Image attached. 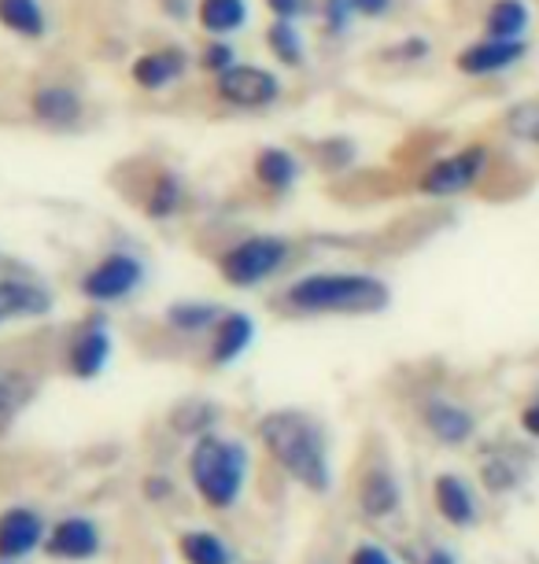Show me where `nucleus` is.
Instances as JSON below:
<instances>
[{
    "label": "nucleus",
    "mask_w": 539,
    "mask_h": 564,
    "mask_svg": "<svg viewBox=\"0 0 539 564\" xmlns=\"http://www.w3.org/2000/svg\"><path fill=\"white\" fill-rule=\"evenodd\" d=\"M211 97L229 111H270L284 97V82L273 67L240 59L218 78H211Z\"/></svg>",
    "instance_id": "423d86ee"
},
{
    "label": "nucleus",
    "mask_w": 539,
    "mask_h": 564,
    "mask_svg": "<svg viewBox=\"0 0 539 564\" xmlns=\"http://www.w3.org/2000/svg\"><path fill=\"white\" fill-rule=\"evenodd\" d=\"M188 204V185L174 166H152L141 188V210L148 221H174Z\"/></svg>",
    "instance_id": "4468645a"
},
{
    "label": "nucleus",
    "mask_w": 539,
    "mask_h": 564,
    "mask_svg": "<svg viewBox=\"0 0 539 564\" xmlns=\"http://www.w3.org/2000/svg\"><path fill=\"white\" fill-rule=\"evenodd\" d=\"M100 550V531L86 517H67L52 528L48 535V553L60 561H89Z\"/></svg>",
    "instance_id": "aec40b11"
},
{
    "label": "nucleus",
    "mask_w": 539,
    "mask_h": 564,
    "mask_svg": "<svg viewBox=\"0 0 539 564\" xmlns=\"http://www.w3.org/2000/svg\"><path fill=\"white\" fill-rule=\"evenodd\" d=\"M226 314L218 303L211 300H182V303H171L163 311V322L182 336H211V328L218 325V317Z\"/></svg>",
    "instance_id": "393cba45"
},
{
    "label": "nucleus",
    "mask_w": 539,
    "mask_h": 564,
    "mask_svg": "<svg viewBox=\"0 0 539 564\" xmlns=\"http://www.w3.org/2000/svg\"><path fill=\"white\" fill-rule=\"evenodd\" d=\"M188 70H193V56L182 45L144 48L130 59V82L141 93H166L171 85L185 82Z\"/></svg>",
    "instance_id": "9b49d317"
},
{
    "label": "nucleus",
    "mask_w": 539,
    "mask_h": 564,
    "mask_svg": "<svg viewBox=\"0 0 539 564\" xmlns=\"http://www.w3.org/2000/svg\"><path fill=\"white\" fill-rule=\"evenodd\" d=\"M292 259V240L281 232H248L234 243H226L218 254V276L229 289H259L273 281Z\"/></svg>",
    "instance_id": "39448f33"
},
{
    "label": "nucleus",
    "mask_w": 539,
    "mask_h": 564,
    "mask_svg": "<svg viewBox=\"0 0 539 564\" xmlns=\"http://www.w3.org/2000/svg\"><path fill=\"white\" fill-rule=\"evenodd\" d=\"M196 26L207 37H234L248 26V0H196Z\"/></svg>",
    "instance_id": "412c9836"
},
{
    "label": "nucleus",
    "mask_w": 539,
    "mask_h": 564,
    "mask_svg": "<svg viewBox=\"0 0 539 564\" xmlns=\"http://www.w3.org/2000/svg\"><path fill=\"white\" fill-rule=\"evenodd\" d=\"M160 12L174 23H185L188 15H196V0H160Z\"/></svg>",
    "instance_id": "e433bc0d"
},
{
    "label": "nucleus",
    "mask_w": 539,
    "mask_h": 564,
    "mask_svg": "<svg viewBox=\"0 0 539 564\" xmlns=\"http://www.w3.org/2000/svg\"><path fill=\"white\" fill-rule=\"evenodd\" d=\"M45 539V520H41L34 509H8L0 513V557L4 561H19L26 553H34Z\"/></svg>",
    "instance_id": "a211bd4d"
},
{
    "label": "nucleus",
    "mask_w": 539,
    "mask_h": 564,
    "mask_svg": "<svg viewBox=\"0 0 539 564\" xmlns=\"http://www.w3.org/2000/svg\"><path fill=\"white\" fill-rule=\"evenodd\" d=\"M300 174H303V159L284 144H262L251 155V181L267 196H289L300 185Z\"/></svg>",
    "instance_id": "2eb2a0df"
},
{
    "label": "nucleus",
    "mask_w": 539,
    "mask_h": 564,
    "mask_svg": "<svg viewBox=\"0 0 539 564\" xmlns=\"http://www.w3.org/2000/svg\"><path fill=\"white\" fill-rule=\"evenodd\" d=\"M215 421H218V410L204 399H188L171 413V429H177L182 435H193V440L215 429Z\"/></svg>",
    "instance_id": "c756f323"
},
{
    "label": "nucleus",
    "mask_w": 539,
    "mask_h": 564,
    "mask_svg": "<svg viewBox=\"0 0 539 564\" xmlns=\"http://www.w3.org/2000/svg\"><path fill=\"white\" fill-rule=\"evenodd\" d=\"M429 56H432V37L425 34H407L380 52V59L396 63V67H418V63H425Z\"/></svg>",
    "instance_id": "2f4dec72"
},
{
    "label": "nucleus",
    "mask_w": 539,
    "mask_h": 564,
    "mask_svg": "<svg viewBox=\"0 0 539 564\" xmlns=\"http://www.w3.org/2000/svg\"><path fill=\"white\" fill-rule=\"evenodd\" d=\"M0 26L19 41H45L48 8L41 0H0Z\"/></svg>",
    "instance_id": "4be33fe9"
},
{
    "label": "nucleus",
    "mask_w": 539,
    "mask_h": 564,
    "mask_svg": "<svg viewBox=\"0 0 539 564\" xmlns=\"http://www.w3.org/2000/svg\"><path fill=\"white\" fill-rule=\"evenodd\" d=\"M52 289L37 276H0V328L12 322H34V317L52 314Z\"/></svg>",
    "instance_id": "f8f14e48"
},
{
    "label": "nucleus",
    "mask_w": 539,
    "mask_h": 564,
    "mask_svg": "<svg viewBox=\"0 0 539 564\" xmlns=\"http://www.w3.org/2000/svg\"><path fill=\"white\" fill-rule=\"evenodd\" d=\"M517 424H521V432H525V435H532V440H539V395L525 402Z\"/></svg>",
    "instance_id": "4c0bfd02"
},
{
    "label": "nucleus",
    "mask_w": 539,
    "mask_h": 564,
    "mask_svg": "<svg viewBox=\"0 0 539 564\" xmlns=\"http://www.w3.org/2000/svg\"><path fill=\"white\" fill-rule=\"evenodd\" d=\"M358 19H366V23H380V19H388L396 12V0H352Z\"/></svg>",
    "instance_id": "c9c22d12"
},
{
    "label": "nucleus",
    "mask_w": 539,
    "mask_h": 564,
    "mask_svg": "<svg viewBox=\"0 0 539 564\" xmlns=\"http://www.w3.org/2000/svg\"><path fill=\"white\" fill-rule=\"evenodd\" d=\"M481 476H484V484H488L492 491H510V487H517V465L506 454H488V457H484V462H481Z\"/></svg>",
    "instance_id": "72a5a7b5"
},
{
    "label": "nucleus",
    "mask_w": 539,
    "mask_h": 564,
    "mask_svg": "<svg viewBox=\"0 0 539 564\" xmlns=\"http://www.w3.org/2000/svg\"><path fill=\"white\" fill-rule=\"evenodd\" d=\"M528 56H532V37L506 41V37L481 34L454 52V70L470 82H495V78L514 74Z\"/></svg>",
    "instance_id": "6e6552de"
},
{
    "label": "nucleus",
    "mask_w": 539,
    "mask_h": 564,
    "mask_svg": "<svg viewBox=\"0 0 539 564\" xmlns=\"http://www.w3.org/2000/svg\"><path fill=\"white\" fill-rule=\"evenodd\" d=\"M267 4L270 19H289V23H303V19L314 15V0H262Z\"/></svg>",
    "instance_id": "f704fd0d"
},
{
    "label": "nucleus",
    "mask_w": 539,
    "mask_h": 564,
    "mask_svg": "<svg viewBox=\"0 0 539 564\" xmlns=\"http://www.w3.org/2000/svg\"><path fill=\"white\" fill-rule=\"evenodd\" d=\"M111 347H115V339H111L108 317H104V314H89L86 322L74 328L71 344H67V369H71V377H78V380L100 377V372L108 369V361H111Z\"/></svg>",
    "instance_id": "9d476101"
},
{
    "label": "nucleus",
    "mask_w": 539,
    "mask_h": 564,
    "mask_svg": "<svg viewBox=\"0 0 539 564\" xmlns=\"http://www.w3.org/2000/svg\"><path fill=\"white\" fill-rule=\"evenodd\" d=\"M182 557L188 564H234V553H229V546L215 531H185Z\"/></svg>",
    "instance_id": "cd10ccee"
},
{
    "label": "nucleus",
    "mask_w": 539,
    "mask_h": 564,
    "mask_svg": "<svg viewBox=\"0 0 539 564\" xmlns=\"http://www.w3.org/2000/svg\"><path fill=\"white\" fill-rule=\"evenodd\" d=\"M188 480H193L196 495L211 509H229L240 498V491H245L248 480L245 443L226 440V435L215 432L196 435L193 451H188Z\"/></svg>",
    "instance_id": "7ed1b4c3"
},
{
    "label": "nucleus",
    "mask_w": 539,
    "mask_h": 564,
    "mask_svg": "<svg viewBox=\"0 0 539 564\" xmlns=\"http://www.w3.org/2000/svg\"><path fill=\"white\" fill-rule=\"evenodd\" d=\"M234 63H240V52L229 37H207L196 52V70L207 78H218L222 70H229Z\"/></svg>",
    "instance_id": "7c9ffc66"
},
{
    "label": "nucleus",
    "mask_w": 539,
    "mask_h": 564,
    "mask_svg": "<svg viewBox=\"0 0 539 564\" xmlns=\"http://www.w3.org/2000/svg\"><path fill=\"white\" fill-rule=\"evenodd\" d=\"M355 155H358V148H355V141H347V137H330V141L319 144V163L325 170H333V174H344V170H352Z\"/></svg>",
    "instance_id": "473e14b6"
},
{
    "label": "nucleus",
    "mask_w": 539,
    "mask_h": 564,
    "mask_svg": "<svg viewBox=\"0 0 539 564\" xmlns=\"http://www.w3.org/2000/svg\"><path fill=\"white\" fill-rule=\"evenodd\" d=\"M174 487H171V480L166 476H152V480H144V495L148 498H163V495H171Z\"/></svg>",
    "instance_id": "ea45409f"
},
{
    "label": "nucleus",
    "mask_w": 539,
    "mask_h": 564,
    "mask_svg": "<svg viewBox=\"0 0 539 564\" xmlns=\"http://www.w3.org/2000/svg\"><path fill=\"white\" fill-rule=\"evenodd\" d=\"M421 424H425V432L443 446H466L473 435H477V417H473V410L448 395L425 399V406H421Z\"/></svg>",
    "instance_id": "ddd939ff"
},
{
    "label": "nucleus",
    "mask_w": 539,
    "mask_h": 564,
    "mask_svg": "<svg viewBox=\"0 0 539 564\" xmlns=\"http://www.w3.org/2000/svg\"><path fill=\"white\" fill-rule=\"evenodd\" d=\"M144 276H148L144 262L137 259L133 251L111 248L78 276V292L97 306H115V303L133 300V295L141 292Z\"/></svg>",
    "instance_id": "0eeeda50"
},
{
    "label": "nucleus",
    "mask_w": 539,
    "mask_h": 564,
    "mask_svg": "<svg viewBox=\"0 0 539 564\" xmlns=\"http://www.w3.org/2000/svg\"><path fill=\"white\" fill-rule=\"evenodd\" d=\"M352 564H396V561L388 557V550H380V546H358L352 553Z\"/></svg>",
    "instance_id": "58836bf2"
},
{
    "label": "nucleus",
    "mask_w": 539,
    "mask_h": 564,
    "mask_svg": "<svg viewBox=\"0 0 539 564\" xmlns=\"http://www.w3.org/2000/svg\"><path fill=\"white\" fill-rule=\"evenodd\" d=\"M432 502H436V513L448 520L451 528H473L477 524V495L473 487L454 473L436 476L432 484Z\"/></svg>",
    "instance_id": "6ab92c4d"
},
{
    "label": "nucleus",
    "mask_w": 539,
    "mask_h": 564,
    "mask_svg": "<svg viewBox=\"0 0 539 564\" xmlns=\"http://www.w3.org/2000/svg\"><path fill=\"white\" fill-rule=\"evenodd\" d=\"M532 23H536L532 0H488L481 8V34L488 37H506V41L532 37Z\"/></svg>",
    "instance_id": "f3484780"
},
{
    "label": "nucleus",
    "mask_w": 539,
    "mask_h": 564,
    "mask_svg": "<svg viewBox=\"0 0 539 564\" xmlns=\"http://www.w3.org/2000/svg\"><path fill=\"white\" fill-rule=\"evenodd\" d=\"M262 41H267V52L273 63L284 70H303L306 67V41L300 23H289V19H270L267 30H262Z\"/></svg>",
    "instance_id": "b1692460"
},
{
    "label": "nucleus",
    "mask_w": 539,
    "mask_h": 564,
    "mask_svg": "<svg viewBox=\"0 0 539 564\" xmlns=\"http://www.w3.org/2000/svg\"><path fill=\"white\" fill-rule=\"evenodd\" d=\"M314 15H319V26L322 34L330 41H341L355 30L358 23V12L352 0H319V8H314Z\"/></svg>",
    "instance_id": "c85d7f7f"
},
{
    "label": "nucleus",
    "mask_w": 539,
    "mask_h": 564,
    "mask_svg": "<svg viewBox=\"0 0 539 564\" xmlns=\"http://www.w3.org/2000/svg\"><path fill=\"white\" fill-rule=\"evenodd\" d=\"M26 111H30V119L52 133H71L86 119V100H82V93L67 82H41L30 89Z\"/></svg>",
    "instance_id": "1a4fd4ad"
},
{
    "label": "nucleus",
    "mask_w": 539,
    "mask_h": 564,
    "mask_svg": "<svg viewBox=\"0 0 539 564\" xmlns=\"http://www.w3.org/2000/svg\"><path fill=\"white\" fill-rule=\"evenodd\" d=\"M259 443L262 451L273 457V465L284 468L295 484H303L306 491L325 495L333 487V468H330V446H325L322 424L303 410H270L262 413L259 424Z\"/></svg>",
    "instance_id": "f03ea898"
},
{
    "label": "nucleus",
    "mask_w": 539,
    "mask_h": 564,
    "mask_svg": "<svg viewBox=\"0 0 539 564\" xmlns=\"http://www.w3.org/2000/svg\"><path fill=\"white\" fill-rule=\"evenodd\" d=\"M418 564H459V561H454V553L451 550H443V546H432L429 553H425V557H421Z\"/></svg>",
    "instance_id": "a19ab883"
},
{
    "label": "nucleus",
    "mask_w": 539,
    "mask_h": 564,
    "mask_svg": "<svg viewBox=\"0 0 539 564\" xmlns=\"http://www.w3.org/2000/svg\"><path fill=\"white\" fill-rule=\"evenodd\" d=\"M34 391H37V380L30 377L26 369L0 366V429H8V424L30 406Z\"/></svg>",
    "instance_id": "a878e982"
},
{
    "label": "nucleus",
    "mask_w": 539,
    "mask_h": 564,
    "mask_svg": "<svg viewBox=\"0 0 539 564\" xmlns=\"http://www.w3.org/2000/svg\"><path fill=\"white\" fill-rule=\"evenodd\" d=\"M278 303L300 317H369L388 311L392 289L366 270H314L295 276Z\"/></svg>",
    "instance_id": "f257e3e1"
},
{
    "label": "nucleus",
    "mask_w": 539,
    "mask_h": 564,
    "mask_svg": "<svg viewBox=\"0 0 539 564\" xmlns=\"http://www.w3.org/2000/svg\"><path fill=\"white\" fill-rule=\"evenodd\" d=\"M256 344V322L245 311H226L207 336V361L215 369H226L245 358V350Z\"/></svg>",
    "instance_id": "dca6fc26"
},
{
    "label": "nucleus",
    "mask_w": 539,
    "mask_h": 564,
    "mask_svg": "<svg viewBox=\"0 0 539 564\" xmlns=\"http://www.w3.org/2000/svg\"><path fill=\"white\" fill-rule=\"evenodd\" d=\"M358 506H363V513L374 520L392 517L396 509L403 506V491H399L396 476L385 473V468H369L363 476V484H358Z\"/></svg>",
    "instance_id": "5701e85b"
},
{
    "label": "nucleus",
    "mask_w": 539,
    "mask_h": 564,
    "mask_svg": "<svg viewBox=\"0 0 539 564\" xmlns=\"http://www.w3.org/2000/svg\"><path fill=\"white\" fill-rule=\"evenodd\" d=\"M499 130L506 141H514L521 148H536L539 152V97L514 100L510 108L499 115Z\"/></svg>",
    "instance_id": "bb28decb"
},
{
    "label": "nucleus",
    "mask_w": 539,
    "mask_h": 564,
    "mask_svg": "<svg viewBox=\"0 0 539 564\" xmlns=\"http://www.w3.org/2000/svg\"><path fill=\"white\" fill-rule=\"evenodd\" d=\"M495 166V148L488 141H470L429 159L414 177V193L425 199H462L488 181Z\"/></svg>",
    "instance_id": "20e7f679"
}]
</instances>
